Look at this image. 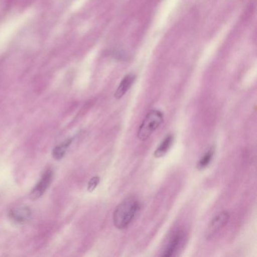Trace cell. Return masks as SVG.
Masks as SVG:
<instances>
[{"label": "cell", "mask_w": 257, "mask_h": 257, "mask_svg": "<svg viewBox=\"0 0 257 257\" xmlns=\"http://www.w3.org/2000/svg\"><path fill=\"white\" fill-rule=\"evenodd\" d=\"M164 121V114L159 109L150 110L143 120L139 129L138 138L140 141H146L159 128Z\"/></svg>", "instance_id": "obj_2"}, {"label": "cell", "mask_w": 257, "mask_h": 257, "mask_svg": "<svg viewBox=\"0 0 257 257\" xmlns=\"http://www.w3.org/2000/svg\"><path fill=\"white\" fill-rule=\"evenodd\" d=\"M135 79H136V76L133 74L127 75L123 78L122 80L118 85V88L115 91V97L116 100L121 99L127 92V91L130 89L131 87L135 82Z\"/></svg>", "instance_id": "obj_7"}, {"label": "cell", "mask_w": 257, "mask_h": 257, "mask_svg": "<svg viewBox=\"0 0 257 257\" xmlns=\"http://www.w3.org/2000/svg\"><path fill=\"white\" fill-rule=\"evenodd\" d=\"M99 182H100V177H94L90 180V181L88 182V190L89 192H92L94 189L97 187V185H98Z\"/></svg>", "instance_id": "obj_11"}, {"label": "cell", "mask_w": 257, "mask_h": 257, "mask_svg": "<svg viewBox=\"0 0 257 257\" xmlns=\"http://www.w3.org/2000/svg\"><path fill=\"white\" fill-rule=\"evenodd\" d=\"M215 148L214 147H211L205 153L204 156L200 159L199 162H198V167L199 170H204V168H207L210 164L211 163L212 160H213V156H214Z\"/></svg>", "instance_id": "obj_9"}, {"label": "cell", "mask_w": 257, "mask_h": 257, "mask_svg": "<svg viewBox=\"0 0 257 257\" xmlns=\"http://www.w3.org/2000/svg\"><path fill=\"white\" fill-rule=\"evenodd\" d=\"M10 216L13 222L23 225L28 223L31 220L32 217V210L26 205L18 206L12 209L10 212Z\"/></svg>", "instance_id": "obj_5"}, {"label": "cell", "mask_w": 257, "mask_h": 257, "mask_svg": "<svg viewBox=\"0 0 257 257\" xmlns=\"http://www.w3.org/2000/svg\"><path fill=\"white\" fill-rule=\"evenodd\" d=\"M141 209V203L135 197L128 198L121 201L113 213L114 225L118 229L127 228L133 222Z\"/></svg>", "instance_id": "obj_1"}, {"label": "cell", "mask_w": 257, "mask_h": 257, "mask_svg": "<svg viewBox=\"0 0 257 257\" xmlns=\"http://www.w3.org/2000/svg\"><path fill=\"white\" fill-rule=\"evenodd\" d=\"M174 141V136L171 134L167 135L163 141L159 144V147L156 149V151L154 152V156L156 158H162L166 155L168 150L171 148L172 146L173 143Z\"/></svg>", "instance_id": "obj_8"}, {"label": "cell", "mask_w": 257, "mask_h": 257, "mask_svg": "<svg viewBox=\"0 0 257 257\" xmlns=\"http://www.w3.org/2000/svg\"><path fill=\"white\" fill-rule=\"evenodd\" d=\"M184 240V231H181V230L175 231L171 236L170 240H168L162 255L165 257H171L175 255L183 246Z\"/></svg>", "instance_id": "obj_4"}, {"label": "cell", "mask_w": 257, "mask_h": 257, "mask_svg": "<svg viewBox=\"0 0 257 257\" xmlns=\"http://www.w3.org/2000/svg\"><path fill=\"white\" fill-rule=\"evenodd\" d=\"M72 141H73L72 138L66 140V141H64L62 144H59V145L55 147L52 154H53L54 158H55V159H57V160H60V159H61L64 157L66 152H67V149L69 148L70 144H71Z\"/></svg>", "instance_id": "obj_10"}, {"label": "cell", "mask_w": 257, "mask_h": 257, "mask_svg": "<svg viewBox=\"0 0 257 257\" xmlns=\"http://www.w3.org/2000/svg\"><path fill=\"white\" fill-rule=\"evenodd\" d=\"M230 215L228 211L219 212L213 216L205 231V238L210 240L216 233L219 232L229 220Z\"/></svg>", "instance_id": "obj_3"}, {"label": "cell", "mask_w": 257, "mask_h": 257, "mask_svg": "<svg viewBox=\"0 0 257 257\" xmlns=\"http://www.w3.org/2000/svg\"><path fill=\"white\" fill-rule=\"evenodd\" d=\"M52 178H53V171L52 170H48L42 177L41 180L33 189L31 193V198L32 199L40 198L50 186Z\"/></svg>", "instance_id": "obj_6"}]
</instances>
